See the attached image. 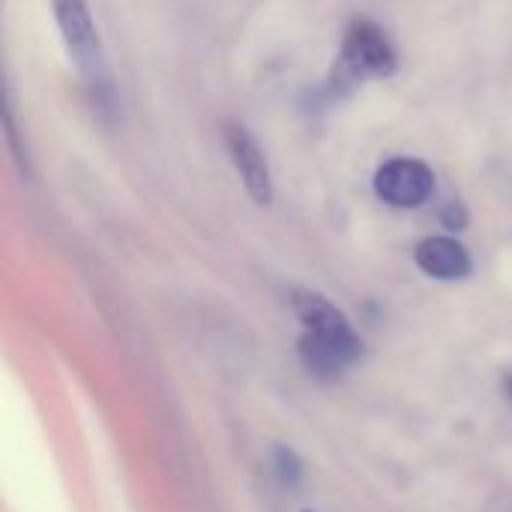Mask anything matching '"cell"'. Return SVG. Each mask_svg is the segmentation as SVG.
Segmentation results:
<instances>
[{
	"instance_id": "cell-4",
	"label": "cell",
	"mask_w": 512,
	"mask_h": 512,
	"mask_svg": "<svg viewBox=\"0 0 512 512\" xmlns=\"http://www.w3.org/2000/svg\"><path fill=\"white\" fill-rule=\"evenodd\" d=\"M372 186L384 204H390L396 210H417L432 201L438 180H435V171L423 159L393 156V159L381 162Z\"/></svg>"
},
{
	"instance_id": "cell-6",
	"label": "cell",
	"mask_w": 512,
	"mask_h": 512,
	"mask_svg": "<svg viewBox=\"0 0 512 512\" xmlns=\"http://www.w3.org/2000/svg\"><path fill=\"white\" fill-rule=\"evenodd\" d=\"M414 261L426 276L438 282H462L474 270L471 252L453 237H426L414 249Z\"/></svg>"
},
{
	"instance_id": "cell-2",
	"label": "cell",
	"mask_w": 512,
	"mask_h": 512,
	"mask_svg": "<svg viewBox=\"0 0 512 512\" xmlns=\"http://www.w3.org/2000/svg\"><path fill=\"white\" fill-rule=\"evenodd\" d=\"M396 69H399V57L390 36L375 21H351L342 36L339 57L333 63L330 87L336 93H345L363 81L390 78Z\"/></svg>"
},
{
	"instance_id": "cell-3",
	"label": "cell",
	"mask_w": 512,
	"mask_h": 512,
	"mask_svg": "<svg viewBox=\"0 0 512 512\" xmlns=\"http://www.w3.org/2000/svg\"><path fill=\"white\" fill-rule=\"evenodd\" d=\"M51 12L60 30V39L72 57V63L78 66V72L99 84L105 81V48L93 21V12L87 6V0H51Z\"/></svg>"
},
{
	"instance_id": "cell-1",
	"label": "cell",
	"mask_w": 512,
	"mask_h": 512,
	"mask_svg": "<svg viewBox=\"0 0 512 512\" xmlns=\"http://www.w3.org/2000/svg\"><path fill=\"white\" fill-rule=\"evenodd\" d=\"M291 303L306 327L300 339V360L312 375L336 378L360 360L363 342L354 333L351 321L330 300L312 291H294Z\"/></svg>"
},
{
	"instance_id": "cell-7",
	"label": "cell",
	"mask_w": 512,
	"mask_h": 512,
	"mask_svg": "<svg viewBox=\"0 0 512 512\" xmlns=\"http://www.w3.org/2000/svg\"><path fill=\"white\" fill-rule=\"evenodd\" d=\"M276 459H279V474L285 477V483H288V486H294V483L300 480V465H297L294 453L279 450V453H276Z\"/></svg>"
},
{
	"instance_id": "cell-9",
	"label": "cell",
	"mask_w": 512,
	"mask_h": 512,
	"mask_svg": "<svg viewBox=\"0 0 512 512\" xmlns=\"http://www.w3.org/2000/svg\"><path fill=\"white\" fill-rule=\"evenodd\" d=\"M510 393H512V381H510Z\"/></svg>"
},
{
	"instance_id": "cell-5",
	"label": "cell",
	"mask_w": 512,
	"mask_h": 512,
	"mask_svg": "<svg viewBox=\"0 0 512 512\" xmlns=\"http://www.w3.org/2000/svg\"><path fill=\"white\" fill-rule=\"evenodd\" d=\"M222 141H225L231 165H234L237 177L243 180L249 198L261 207L273 204V177H270V165H267V156H264L258 138L243 123H225Z\"/></svg>"
},
{
	"instance_id": "cell-8",
	"label": "cell",
	"mask_w": 512,
	"mask_h": 512,
	"mask_svg": "<svg viewBox=\"0 0 512 512\" xmlns=\"http://www.w3.org/2000/svg\"><path fill=\"white\" fill-rule=\"evenodd\" d=\"M441 222H444L447 228H456V231H462V228L468 225V213H465V207H459V204H450V207H444V210H441Z\"/></svg>"
}]
</instances>
